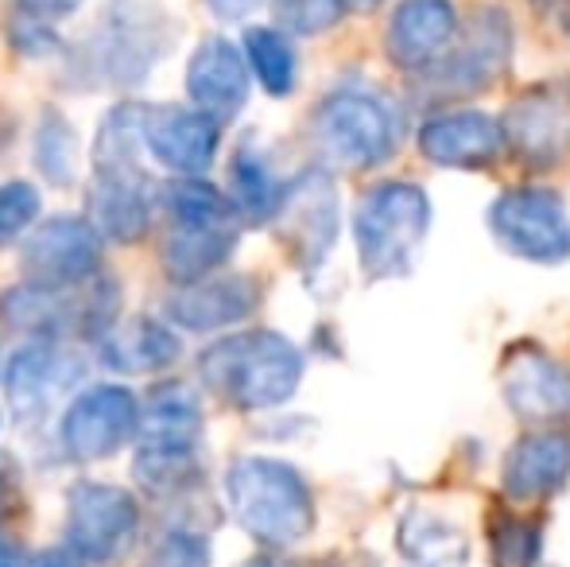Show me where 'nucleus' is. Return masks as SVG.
<instances>
[{
  "mask_svg": "<svg viewBox=\"0 0 570 567\" xmlns=\"http://www.w3.org/2000/svg\"><path fill=\"white\" fill-rule=\"evenodd\" d=\"M292 183L279 179L272 159L256 144H240L229 159V203L248 226H272Z\"/></svg>",
  "mask_w": 570,
  "mask_h": 567,
  "instance_id": "obj_27",
  "label": "nucleus"
},
{
  "mask_svg": "<svg viewBox=\"0 0 570 567\" xmlns=\"http://www.w3.org/2000/svg\"><path fill=\"white\" fill-rule=\"evenodd\" d=\"M431 226V203L415 183H376L353 214V242L368 281H400L412 273L415 253Z\"/></svg>",
  "mask_w": 570,
  "mask_h": 567,
  "instance_id": "obj_5",
  "label": "nucleus"
},
{
  "mask_svg": "<svg viewBox=\"0 0 570 567\" xmlns=\"http://www.w3.org/2000/svg\"><path fill=\"white\" fill-rule=\"evenodd\" d=\"M311 140L326 164L345 172H368L396 151L400 114L381 94L334 90L311 114Z\"/></svg>",
  "mask_w": 570,
  "mask_h": 567,
  "instance_id": "obj_6",
  "label": "nucleus"
},
{
  "mask_svg": "<svg viewBox=\"0 0 570 567\" xmlns=\"http://www.w3.org/2000/svg\"><path fill=\"white\" fill-rule=\"evenodd\" d=\"M504 140L528 167H556L570 148V101L551 86L528 90L504 114Z\"/></svg>",
  "mask_w": 570,
  "mask_h": 567,
  "instance_id": "obj_20",
  "label": "nucleus"
},
{
  "mask_svg": "<svg viewBox=\"0 0 570 567\" xmlns=\"http://www.w3.org/2000/svg\"><path fill=\"white\" fill-rule=\"evenodd\" d=\"M0 378H4V370H0Z\"/></svg>",
  "mask_w": 570,
  "mask_h": 567,
  "instance_id": "obj_45",
  "label": "nucleus"
},
{
  "mask_svg": "<svg viewBox=\"0 0 570 567\" xmlns=\"http://www.w3.org/2000/svg\"><path fill=\"white\" fill-rule=\"evenodd\" d=\"M156 195L144 167H101L90 172L86 187V218L114 245H140L151 234Z\"/></svg>",
  "mask_w": 570,
  "mask_h": 567,
  "instance_id": "obj_16",
  "label": "nucleus"
},
{
  "mask_svg": "<svg viewBox=\"0 0 570 567\" xmlns=\"http://www.w3.org/2000/svg\"><path fill=\"white\" fill-rule=\"evenodd\" d=\"M237 567H279L272 556H253V560H245V564H237Z\"/></svg>",
  "mask_w": 570,
  "mask_h": 567,
  "instance_id": "obj_41",
  "label": "nucleus"
},
{
  "mask_svg": "<svg viewBox=\"0 0 570 567\" xmlns=\"http://www.w3.org/2000/svg\"><path fill=\"white\" fill-rule=\"evenodd\" d=\"M31 567H86V560L70 545H55V548H43V553L31 560Z\"/></svg>",
  "mask_w": 570,
  "mask_h": 567,
  "instance_id": "obj_38",
  "label": "nucleus"
},
{
  "mask_svg": "<svg viewBox=\"0 0 570 567\" xmlns=\"http://www.w3.org/2000/svg\"><path fill=\"white\" fill-rule=\"evenodd\" d=\"M16 4H20V12L31 16V20L59 23V20H67V16L78 12V8H82V0H16Z\"/></svg>",
  "mask_w": 570,
  "mask_h": 567,
  "instance_id": "obj_36",
  "label": "nucleus"
},
{
  "mask_svg": "<svg viewBox=\"0 0 570 567\" xmlns=\"http://www.w3.org/2000/svg\"><path fill=\"white\" fill-rule=\"evenodd\" d=\"M504 125L493 121L478 109H451L423 121L420 151L439 167H462V172H481L504 156Z\"/></svg>",
  "mask_w": 570,
  "mask_h": 567,
  "instance_id": "obj_21",
  "label": "nucleus"
},
{
  "mask_svg": "<svg viewBox=\"0 0 570 567\" xmlns=\"http://www.w3.org/2000/svg\"><path fill=\"white\" fill-rule=\"evenodd\" d=\"M140 501L117 482L82 478L67 490L62 545H70L86 564H117L140 537Z\"/></svg>",
  "mask_w": 570,
  "mask_h": 567,
  "instance_id": "obj_7",
  "label": "nucleus"
},
{
  "mask_svg": "<svg viewBox=\"0 0 570 567\" xmlns=\"http://www.w3.org/2000/svg\"><path fill=\"white\" fill-rule=\"evenodd\" d=\"M489 556H493V567H540L543 525L535 517L501 509L489 517Z\"/></svg>",
  "mask_w": 570,
  "mask_h": 567,
  "instance_id": "obj_30",
  "label": "nucleus"
},
{
  "mask_svg": "<svg viewBox=\"0 0 570 567\" xmlns=\"http://www.w3.org/2000/svg\"><path fill=\"white\" fill-rule=\"evenodd\" d=\"M489 229L501 242V250L532 265H559L570 257L567 203L548 187L504 190L489 206Z\"/></svg>",
  "mask_w": 570,
  "mask_h": 567,
  "instance_id": "obj_9",
  "label": "nucleus"
},
{
  "mask_svg": "<svg viewBox=\"0 0 570 567\" xmlns=\"http://www.w3.org/2000/svg\"><path fill=\"white\" fill-rule=\"evenodd\" d=\"M237 234H240V222L203 226V229L171 226V234L159 245V268H164L171 287L218 276L226 268V261L233 257V250H237Z\"/></svg>",
  "mask_w": 570,
  "mask_h": 567,
  "instance_id": "obj_25",
  "label": "nucleus"
},
{
  "mask_svg": "<svg viewBox=\"0 0 570 567\" xmlns=\"http://www.w3.org/2000/svg\"><path fill=\"white\" fill-rule=\"evenodd\" d=\"M396 553L404 567H465L470 564V537L451 517L428 506H412L400 514Z\"/></svg>",
  "mask_w": 570,
  "mask_h": 567,
  "instance_id": "obj_26",
  "label": "nucleus"
},
{
  "mask_svg": "<svg viewBox=\"0 0 570 567\" xmlns=\"http://www.w3.org/2000/svg\"><path fill=\"white\" fill-rule=\"evenodd\" d=\"M12 43H16V51L28 55V59H43V55L59 51V36L51 31V23H39V20H31V16L12 23Z\"/></svg>",
  "mask_w": 570,
  "mask_h": 567,
  "instance_id": "obj_35",
  "label": "nucleus"
},
{
  "mask_svg": "<svg viewBox=\"0 0 570 567\" xmlns=\"http://www.w3.org/2000/svg\"><path fill=\"white\" fill-rule=\"evenodd\" d=\"M120 281L109 273L78 287H39L12 284L0 292V331L23 342H101L117 326Z\"/></svg>",
  "mask_w": 570,
  "mask_h": 567,
  "instance_id": "obj_4",
  "label": "nucleus"
},
{
  "mask_svg": "<svg viewBox=\"0 0 570 567\" xmlns=\"http://www.w3.org/2000/svg\"><path fill=\"white\" fill-rule=\"evenodd\" d=\"M175 23L148 4H109L94 20L78 51L70 55V78L90 90H132L171 51Z\"/></svg>",
  "mask_w": 570,
  "mask_h": 567,
  "instance_id": "obj_3",
  "label": "nucleus"
},
{
  "mask_svg": "<svg viewBox=\"0 0 570 567\" xmlns=\"http://www.w3.org/2000/svg\"><path fill=\"white\" fill-rule=\"evenodd\" d=\"M144 148L175 179L203 175L222 148V125L195 106H144Z\"/></svg>",
  "mask_w": 570,
  "mask_h": 567,
  "instance_id": "obj_15",
  "label": "nucleus"
},
{
  "mask_svg": "<svg viewBox=\"0 0 570 567\" xmlns=\"http://www.w3.org/2000/svg\"><path fill=\"white\" fill-rule=\"evenodd\" d=\"M159 206L171 214V226H187V229L240 222L226 190H218L210 179H203V175H179V179L164 183Z\"/></svg>",
  "mask_w": 570,
  "mask_h": 567,
  "instance_id": "obj_29",
  "label": "nucleus"
},
{
  "mask_svg": "<svg viewBox=\"0 0 570 567\" xmlns=\"http://www.w3.org/2000/svg\"><path fill=\"white\" fill-rule=\"evenodd\" d=\"M248 94H253V70H248L245 51L226 36H206L187 62L190 106L226 125L248 106Z\"/></svg>",
  "mask_w": 570,
  "mask_h": 567,
  "instance_id": "obj_18",
  "label": "nucleus"
},
{
  "mask_svg": "<svg viewBox=\"0 0 570 567\" xmlns=\"http://www.w3.org/2000/svg\"><path fill=\"white\" fill-rule=\"evenodd\" d=\"M106 237L86 214H51L20 245V276L39 287H78L101 276Z\"/></svg>",
  "mask_w": 570,
  "mask_h": 567,
  "instance_id": "obj_8",
  "label": "nucleus"
},
{
  "mask_svg": "<svg viewBox=\"0 0 570 567\" xmlns=\"http://www.w3.org/2000/svg\"><path fill=\"white\" fill-rule=\"evenodd\" d=\"M512 55V20L504 8L485 4L470 16L451 51L435 62L431 70H423L428 86H435L439 94H481L504 75Z\"/></svg>",
  "mask_w": 570,
  "mask_h": 567,
  "instance_id": "obj_12",
  "label": "nucleus"
},
{
  "mask_svg": "<svg viewBox=\"0 0 570 567\" xmlns=\"http://www.w3.org/2000/svg\"><path fill=\"white\" fill-rule=\"evenodd\" d=\"M376 4H381V0H350V8H357V12H373Z\"/></svg>",
  "mask_w": 570,
  "mask_h": 567,
  "instance_id": "obj_42",
  "label": "nucleus"
},
{
  "mask_svg": "<svg viewBox=\"0 0 570 567\" xmlns=\"http://www.w3.org/2000/svg\"><path fill=\"white\" fill-rule=\"evenodd\" d=\"M31 560H36V556H28V548H23L20 540L0 532V567H31Z\"/></svg>",
  "mask_w": 570,
  "mask_h": 567,
  "instance_id": "obj_39",
  "label": "nucleus"
},
{
  "mask_svg": "<svg viewBox=\"0 0 570 567\" xmlns=\"http://www.w3.org/2000/svg\"><path fill=\"white\" fill-rule=\"evenodd\" d=\"M276 237L299 273H318L338 245V187L323 167H307L292 179L287 198L276 214Z\"/></svg>",
  "mask_w": 570,
  "mask_h": 567,
  "instance_id": "obj_10",
  "label": "nucleus"
},
{
  "mask_svg": "<svg viewBox=\"0 0 570 567\" xmlns=\"http://www.w3.org/2000/svg\"><path fill=\"white\" fill-rule=\"evenodd\" d=\"M350 12V0H272L276 28L287 36H326Z\"/></svg>",
  "mask_w": 570,
  "mask_h": 567,
  "instance_id": "obj_33",
  "label": "nucleus"
},
{
  "mask_svg": "<svg viewBox=\"0 0 570 567\" xmlns=\"http://www.w3.org/2000/svg\"><path fill=\"white\" fill-rule=\"evenodd\" d=\"M504 404L524 424H563L570 420V370L540 346L509 350L501 370Z\"/></svg>",
  "mask_w": 570,
  "mask_h": 567,
  "instance_id": "obj_17",
  "label": "nucleus"
},
{
  "mask_svg": "<svg viewBox=\"0 0 570 567\" xmlns=\"http://www.w3.org/2000/svg\"><path fill=\"white\" fill-rule=\"evenodd\" d=\"M78 164H82V148H78V133L70 121L55 109H47L43 121L36 129V167L55 183V187H70L78 179Z\"/></svg>",
  "mask_w": 570,
  "mask_h": 567,
  "instance_id": "obj_31",
  "label": "nucleus"
},
{
  "mask_svg": "<svg viewBox=\"0 0 570 567\" xmlns=\"http://www.w3.org/2000/svg\"><path fill=\"white\" fill-rule=\"evenodd\" d=\"M311 567H326V564H311Z\"/></svg>",
  "mask_w": 570,
  "mask_h": 567,
  "instance_id": "obj_44",
  "label": "nucleus"
},
{
  "mask_svg": "<svg viewBox=\"0 0 570 567\" xmlns=\"http://www.w3.org/2000/svg\"><path fill=\"white\" fill-rule=\"evenodd\" d=\"M240 51L248 59V70L261 82V90L268 98H287L295 90V78H299V59H295L292 36L272 23H256L240 39Z\"/></svg>",
  "mask_w": 570,
  "mask_h": 567,
  "instance_id": "obj_28",
  "label": "nucleus"
},
{
  "mask_svg": "<svg viewBox=\"0 0 570 567\" xmlns=\"http://www.w3.org/2000/svg\"><path fill=\"white\" fill-rule=\"evenodd\" d=\"M226 501L233 521L272 553L303 545L318 521L307 478L292 462L268 454H240L229 462Z\"/></svg>",
  "mask_w": 570,
  "mask_h": 567,
  "instance_id": "obj_2",
  "label": "nucleus"
},
{
  "mask_svg": "<svg viewBox=\"0 0 570 567\" xmlns=\"http://www.w3.org/2000/svg\"><path fill=\"white\" fill-rule=\"evenodd\" d=\"M198 378L237 412L279 409L303 381V350L279 331H240L198 354Z\"/></svg>",
  "mask_w": 570,
  "mask_h": 567,
  "instance_id": "obj_1",
  "label": "nucleus"
},
{
  "mask_svg": "<svg viewBox=\"0 0 570 567\" xmlns=\"http://www.w3.org/2000/svg\"><path fill=\"white\" fill-rule=\"evenodd\" d=\"M458 39V12L451 0H400L389 20V59L396 67L423 75L431 70Z\"/></svg>",
  "mask_w": 570,
  "mask_h": 567,
  "instance_id": "obj_22",
  "label": "nucleus"
},
{
  "mask_svg": "<svg viewBox=\"0 0 570 567\" xmlns=\"http://www.w3.org/2000/svg\"><path fill=\"white\" fill-rule=\"evenodd\" d=\"M98 358L106 370L120 378H148V373L171 370L183 358V339L171 323L151 315H136L117 323L106 339L98 342Z\"/></svg>",
  "mask_w": 570,
  "mask_h": 567,
  "instance_id": "obj_24",
  "label": "nucleus"
},
{
  "mask_svg": "<svg viewBox=\"0 0 570 567\" xmlns=\"http://www.w3.org/2000/svg\"><path fill=\"white\" fill-rule=\"evenodd\" d=\"M86 378V358L67 342H23L4 365V393L20 424L43 420Z\"/></svg>",
  "mask_w": 570,
  "mask_h": 567,
  "instance_id": "obj_13",
  "label": "nucleus"
},
{
  "mask_svg": "<svg viewBox=\"0 0 570 567\" xmlns=\"http://www.w3.org/2000/svg\"><path fill=\"white\" fill-rule=\"evenodd\" d=\"M140 436V397L125 385H90L75 393L59 420V443L75 462H106Z\"/></svg>",
  "mask_w": 570,
  "mask_h": 567,
  "instance_id": "obj_11",
  "label": "nucleus"
},
{
  "mask_svg": "<svg viewBox=\"0 0 570 567\" xmlns=\"http://www.w3.org/2000/svg\"><path fill=\"white\" fill-rule=\"evenodd\" d=\"M559 8H563V31L570 36V0H563V4H559Z\"/></svg>",
  "mask_w": 570,
  "mask_h": 567,
  "instance_id": "obj_43",
  "label": "nucleus"
},
{
  "mask_svg": "<svg viewBox=\"0 0 570 567\" xmlns=\"http://www.w3.org/2000/svg\"><path fill=\"white\" fill-rule=\"evenodd\" d=\"M264 287L248 273H218L198 284L171 287L164 295V319L175 331L190 334H214L237 326L261 307Z\"/></svg>",
  "mask_w": 570,
  "mask_h": 567,
  "instance_id": "obj_14",
  "label": "nucleus"
},
{
  "mask_svg": "<svg viewBox=\"0 0 570 567\" xmlns=\"http://www.w3.org/2000/svg\"><path fill=\"white\" fill-rule=\"evenodd\" d=\"M570 482V431L540 428L520 436L501 462V490L517 506L556 498Z\"/></svg>",
  "mask_w": 570,
  "mask_h": 567,
  "instance_id": "obj_19",
  "label": "nucleus"
},
{
  "mask_svg": "<svg viewBox=\"0 0 570 567\" xmlns=\"http://www.w3.org/2000/svg\"><path fill=\"white\" fill-rule=\"evenodd\" d=\"M16 509V475L8 459H0V521Z\"/></svg>",
  "mask_w": 570,
  "mask_h": 567,
  "instance_id": "obj_40",
  "label": "nucleus"
},
{
  "mask_svg": "<svg viewBox=\"0 0 570 567\" xmlns=\"http://www.w3.org/2000/svg\"><path fill=\"white\" fill-rule=\"evenodd\" d=\"M39 214H43V195H39L36 183L28 179L0 183V250L28 237L39 226Z\"/></svg>",
  "mask_w": 570,
  "mask_h": 567,
  "instance_id": "obj_32",
  "label": "nucleus"
},
{
  "mask_svg": "<svg viewBox=\"0 0 570 567\" xmlns=\"http://www.w3.org/2000/svg\"><path fill=\"white\" fill-rule=\"evenodd\" d=\"M214 553L210 540L198 529H171L156 548L148 553L144 567H210Z\"/></svg>",
  "mask_w": 570,
  "mask_h": 567,
  "instance_id": "obj_34",
  "label": "nucleus"
},
{
  "mask_svg": "<svg viewBox=\"0 0 570 567\" xmlns=\"http://www.w3.org/2000/svg\"><path fill=\"white\" fill-rule=\"evenodd\" d=\"M203 4L210 8L218 20H248V16L261 4H268V0H203Z\"/></svg>",
  "mask_w": 570,
  "mask_h": 567,
  "instance_id": "obj_37",
  "label": "nucleus"
},
{
  "mask_svg": "<svg viewBox=\"0 0 570 567\" xmlns=\"http://www.w3.org/2000/svg\"><path fill=\"white\" fill-rule=\"evenodd\" d=\"M203 401L187 381H159L140 401V436L136 451L195 454L203 447Z\"/></svg>",
  "mask_w": 570,
  "mask_h": 567,
  "instance_id": "obj_23",
  "label": "nucleus"
}]
</instances>
